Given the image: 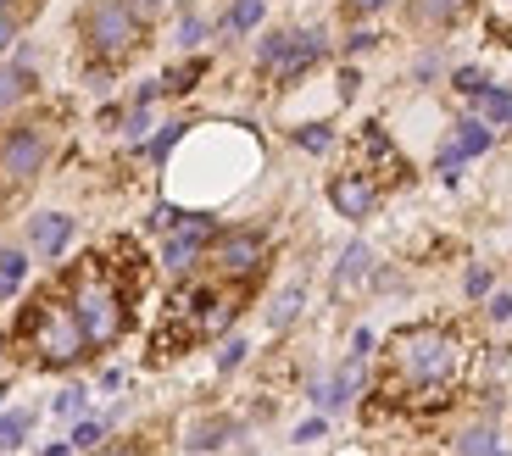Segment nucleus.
<instances>
[{
    "instance_id": "obj_32",
    "label": "nucleus",
    "mask_w": 512,
    "mask_h": 456,
    "mask_svg": "<svg viewBox=\"0 0 512 456\" xmlns=\"http://www.w3.org/2000/svg\"><path fill=\"white\" fill-rule=\"evenodd\" d=\"M245 351H251V345H245L240 334H229V340H223V351H218V373H234L245 362Z\"/></svg>"
},
{
    "instance_id": "obj_7",
    "label": "nucleus",
    "mask_w": 512,
    "mask_h": 456,
    "mask_svg": "<svg viewBox=\"0 0 512 456\" xmlns=\"http://www.w3.org/2000/svg\"><path fill=\"white\" fill-rule=\"evenodd\" d=\"M206 262L218 267V279H256L268 267V234L262 228H223L206 245Z\"/></svg>"
},
{
    "instance_id": "obj_21",
    "label": "nucleus",
    "mask_w": 512,
    "mask_h": 456,
    "mask_svg": "<svg viewBox=\"0 0 512 456\" xmlns=\"http://www.w3.org/2000/svg\"><path fill=\"white\" fill-rule=\"evenodd\" d=\"M34 429V412H0V451H17Z\"/></svg>"
},
{
    "instance_id": "obj_13",
    "label": "nucleus",
    "mask_w": 512,
    "mask_h": 456,
    "mask_svg": "<svg viewBox=\"0 0 512 456\" xmlns=\"http://www.w3.org/2000/svg\"><path fill=\"white\" fill-rule=\"evenodd\" d=\"M195 306H201V312H195L190 329L201 334V340H212V334H223L234 323V301H229V295H206V301H195Z\"/></svg>"
},
{
    "instance_id": "obj_20",
    "label": "nucleus",
    "mask_w": 512,
    "mask_h": 456,
    "mask_svg": "<svg viewBox=\"0 0 512 456\" xmlns=\"http://www.w3.org/2000/svg\"><path fill=\"white\" fill-rule=\"evenodd\" d=\"M206 34H212V28H206V17L179 12V28H173V45H179V51H201V45H206Z\"/></svg>"
},
{
    "instance_id": "obj_42",
    "label": "nucleus",
    "mask_w": 512,
    "mask_h": 456,
    "mask_svg": "<svg viewBox=\"0 0 512 456\" xmlns=\"http://www.w3.org/2000/svg\"><path fill=\"white\" fill-rule=\"evenodd\" d=\"M156 6H162V0H134V12H140V17H151Z\"/></svg>"
},
{
    "instance_id": "obj_24",
    "label": "nucleus",
    "mask_w": 512,
    "mask_h": 456,
    "mask_svg": "<svg viewBox=\"0 0 512 456\" xmlns=\"http://www.w3.org/2000/svg\"><path fill=\"white\" fill-rule=\"evenodd\" d=\"M184 134H190V123H162V134H151V140H145V156H151V162H167V156H173V145H179Z\"/></svg>"
},
{
    "instance_id": "obj_33",
    "label": "nucleus",
    "mask_w": 512,
    "mask_h": 456,
    "mask_svg": "<svg viewBox=\"0 0 512 456\" xmlns=\"http://www.w3.org/2000/svg\"><path fill=\"white\" fill-rule=\"evenodd\" d=\"M329 434V412H318V418H307L301 429H295V445H312V440H323Z\"/></svg>"
},
{
    "instance_id": "obj_47",
    "label": "nucleus",
    "mask_w": 512,
    "mask_h": 456,
    "mask_svg": "<svg viewBox=\"0 0 512 456\" xmlns=\"http://www.w3.org/2000/svg\"><path fill=\"white\" fill-rule=\"evenodd\" d=\"M496 456H501V451H496Z\"/></svg>"
},
{
    "instance_id": "obj_3",
    "label": "nucleus",
    "mask_w": 512,
    "mask_h": 456,
    "mask_svg": "<svg viewBox=\"0 0 512 456\" xmlns=\"http://www.w3.org/2000/svg\"><path fill=\"white\" fill-rule=\"evenodd\" d=\"M73 312H78V329H84V340H90V351H106V345L123 340L128 329V306H123V290H117L112 279H106L101 267H90V273H78L73 284Z\"/></svg>"
},
{
    "instance_id": "obj_44",
    "label": "nucleus",
    "mask_w": 512,
    "mask_h": 456,
    "mask_svg": "<svg viewBox=\"0 0 512 456\" xmlns=\"http://www.w3.org/2000/svg\"><path fill=\"white\" fill-rule=\"evenodd\" d=\"M6 6H17V0H0V12H6Z\"/></svg>"
},
{
    "instance_id": "obj_40",
    "label": "nucleus",
    "mask_w": 512,
    "mask_h": 456,
    "mask_svg": "<svg viewBox=\"0 0 512 456\" xmlns=\"http://www.w3.org/2000/svg\"><path fill=\"white\" fill-rule=\"evenodd\" d=\"M351 356H373V329H357V340H351Z\"/></svg>"
},
{
    "instance_id": "obj_11",
    "label": "nucleus",
    "mask_w": 512,
    "mask_h": 456,
    "mask_svg": "<svg viewBox=\"0 0 512 456\" xmlns=\"http://www.w3.org/2000/svg\"><path fill=\"white\" fill-rule=\"evenodd\" d=\"M368 279H373V251L362 240H351L346 251H340V262H334V284H329V290L340 295V301H351Z\"/></svg>"
},
{
    "instance_id": "obj_28",
    "label": "nucleus",
    "mask_w": 512,
    "mask_h": 456,
    "mask_svg": "<svg viewBox=\"0 0 512 456\" xmlns=\"http://www.w3.org/2000/svg\"><path fill=\"white\" fill-rule=\"evenodd\" d=\"M485 67H457V73H451V89H457L462 101H474V95H485Z\"/></svg>"
},
{
    "instance_id": "obj_16",
    "label": "nucleus",
    "mask_w": 512,
    "mask_h": 456,
    "mask_svg": "<svg viewBox=\"0 0 512 456\" xmlns=\"http://www.w3.org/2000/svg\"><path fill=\"white\" fill-rule=\"evenodd\" d=\"M474 106L479 112L474 117H485L490 128H512V89H496V84H485V95H474Z\"/></svg>"
},
{
    "instance_id": "obj_46",
    "label": "nucleus",
    "mask_w": 512,
    "mask_h": 456,
    "mask_svg": "<svg viewBox=\"0 0 512 456\" xmlns=\"http://www.w3.org/2000/svg\"><path fill=\"white\" fill-rule=\"evenodd\" d=\"M501 6H512V0H501Z\"/></svg>"
},
{
    "instance_id": "obj_22",
    "label": "nucleus",
    "mask_w": 512,
    "mask_h": 456,
    "mask_svg": "<svg viewBox=\"0 0 512 456\" xmlns=\"http://www.w3.org/2000/svg\"><path fill=\"white\" fill-rule=\"evenodd\" d=\"M151 106H140V101H134V106H128V112H123V140L128 145H140V151H145V140H151Z\"/></svg>"
},
{
    "instance_id": "obj_10",
    "label": "nucleus",
    "mask_w": 512,
    "mask_h": 456,
    "mask_svg": "<svg viewBox=\"0 0 512 456\" xmlns=\"http://www.w3.org/2000/svg\"><path fill=\"white\" fill-rule=\"evenodd\" d=\"M329 206L340 217H351V223H362V217L379 212V184H373L368 173H357V167H351V173H334L329 178Z\"/></svg>"
},
{
    "instance_id": "obj_18",
    "label": "nucleus",
    "mask_w": 512,
    "mask_h": 456,
    "mask_svg": "<svg viewBox=\"0 0 512 456\" xmlns=\"http://www.w3.org/2000/svg\"><path fill=\"white\" fill-rule=\"evenodd\" d=\"M262 17H268V0H229V12H223V34H251Z\"/></svg>"
},
{
    "instance_id": "obj_17",
    "label": "nucleus",
    "mask_w": 512,
    "mask_h": 456,
    "mask_svg": "<svg viewBox=\"0 0 512 456\" xmlns=\"http://www.w3.org/2000/svg\"><path fill=\"white\" fill-rule=\"evenodd\" d=\"M301 306H307V290H301V284H290V290H279L273 295V306H268V329H290L295 317H301Z\"/></svg>"
},
{
    "instance_id": "obj_25",
    "label": "nucleus",
    "mask_w": 512,
    "mask_h": 456,
    "mask_svg": "<svg viewBox=\"0 0 512 456\" xmlns=\"http://www.w3.org/2000/svg\"><path fill=\"white\" fill-rule=\"evenodd\" d=\"M201 73H206V62H201V56H190L184 67H173V73L162 78V95H190L195 78H201Z\"/></svg>"
},
{
    "instance_id": "obj_8",
    "label": "nucleus",
    "mask_w": 512,
    "mask_h": 456,
    "mask_svg": "<svg viewBox=\"0 0 512 456\" xmlns=\"http://www.w3.org/2000/svg\"><path fill=\"white\" fill-rule=\"evenodd\" d=\"M223 228L218 217H206V212H179V223L162 234V267L167 273H195V262H206V245L218 240Z\"/></svg>"
},
{
    "instance_id": "obj_43",
    "label": "nucleus",
    "mask_w": 512,
    "mask_h": 456,
    "mask_svg": "<svg viewBox=\"0 0 512 456\" xmlns=\"http://www.w3.org/2000/svg\"><path fill=\"white\" fill-rule=\"evenodd\" d=\"M45 456H73V445H45Z\"/></svg>"
},
{
    "instance_id": "obj_29",
    "label": "nucleus",
    "mask_w": 512,
    "mask_h": 456,
    "mask_svg": "<svg viewBox=\"0 0 512 456\" xmlns=\"http://www.w3.org/2000/svg\"><path fill=\"white\" fill-rule=\"evenodd\" d=\"M84 406H90V390H62V395H56V401H51V412H56V418H84Z\"/></svg>"
},
{
    "instance_id": "obj_4",
    "label": "nucleus",
    "mask_w": 512,
    "mask_h": 456,
    "mask_svg": "<svg viewBox=\"0 0 512 456\" xmlns=\"http://www.w3.org/2000/svg\"><path fill=\"white\" fill-rule=\"evenodd\" d=\"M28 334H34L39 368H78V362L90 356V340H84V329H78L73 301H45V295H39Z\"/></svg>"
},
{
    "instance_id": "obj_34",
    "label": "nucleus",
    "mask_w": 512,
    "mask_h": 456,
    "mask_svg": "<svg viewBox=\"0 0 512 456\" xmlns=\"http://www.w3.org/2000/svg\"><path fill=\"white\" fill-rule=\"evenodd\" d=\"M84 456H145V445H134V440H106V445H95V451H84Z\"/></svg>"
},
{
    "instance_id": "obj_37",
    "label": "nucleus",
    "mask_w": 512,
    "mask_h": 456,
    "mask_svg": "<svg viewBox=\"0 0 512 456\" xmlns=\"http://www.w3.org/2000/svg\"><path fill=\"white\" fill-rule=\"evenodd\" d=\"M173 223H179V206H156V212H151V228H156V234H167V228H173Z\"/></svg>"
},
{
    "instance_id": "obj_12",
    "label": "nucleus",
    "mask_w": 512,
    "mask_h": 456,
    "mask_svg": "<svg viewBox=\"0 0 512 456\" xmlns=\"http://www.w3.org/2000/svg\"><path fill=\"white\" fill-rule=\"evenodd\" d=\"M28 245H34L45 262L62 256L67 245H73V217H67V212H39L34 223H28Z\"/></svg>"
},
{
    "instance_id": "obj_30",
    "label": "nucleus",
    "mask_w": 512,
    "mask_h": 456,
    "mask_svg": "<svg viewBox=\"0 0 512 456\" xmlns=\"http://www.w3.org/2000/svg\"><path fill=\"white\" fill-rule=\"evenodd\" d=\"M17 34H23V12H17V6H6V12H0V56L17 45Z\"/></svg>"
},
{
    "instance_id": "obj_27",
    "label": "nucleus",
    "mask_w": 512,
    "mask_h": 456,
    "mask_svg": "<svg viewBox=\"0 0 512 456\" xmlns=\"http://www.w3.org/2000/svg\"><path fill=\"white\" fill-rule=\"evenodd\" d=\"M23 273H28V256L23 251H0V301L23 284Z\"/></svg>"
},
{
    "instance_id": "obj_14",
    "label": "nucleus",
    "mask_w": 512,
    "mask_h": 456,
    "mask_svg": "<svg viewBox=\"0 0 512 456\" xmlns=\"http://www.w3.org/2000/svg\"><path fill=\"white\" fill-rule=\"evenodd\" d=\"M407 17L418 28H451L462 17V0H407Z\"/></svg>"
},
{
    "instance_id": "obj_2",
    "label": "nucleus",
    "mask_w": 512,
    "mask_h": 456,
    "mask_svg": "<svg viewBox=\"0 0 512 456\" xmlns=\"http://www.w3.org/2000/svg\"><path fill=\"white\" fill-rule=\"evenodd\" d=\"M78 34L90 45L95 62H123L145 45V17L134 12V0H90L84 12H78Z\"/></svg>"
},
{
    "instance_id": "obj_1",
    "label": "nucleus",
    "mask_w": 512,
    "mask_h": 456,
    "mask_svg": "<svg viewBox=\"0 0 512 456\" xmlns=\"http://www.w3.org/2000/svg\"><path fill=\"white\" fill-rule=\"evenodd\" d=\"M390 368L396 379L407 384L412 395L418 390H446L451 379L462 373V340L440 323H418V329H401L390 340Z\"/></svg>"
},
{
    "instance_id": "obj_39",
    "label": "nucleus",
    "mask_w": 512,
    "mask_h": 456,
    "mask_svg": "<svg viewBox=\"0 0 512 456\" xmlns=\"http://www.w3.org/2000/svg\"><path fill=\"white\" fill-rule=\"evenodd\" d=\"M384 6H390V0H346L351 17H373V12H384Z\"/></svg>"
},
{
    "instance_id": "obj_45",
    "label": "nucleus",
    "mask_w": 512,
    "mask_h": 456,
    "mask_svg": "<svg viewBox=\"0 0 512 456\" xmlns=\"http://www.w3.org/2000/svg\"><path fill=\"white\" fill-rule=\"evenodd\" d=\"M6 395H12V390H6V384H0V401H6Z\"/></svg>"
},
{
    "instance_id": "obj_5",
    "label": "nucleus",
    "mask_w": 512,
    "mask_h": 456,
    "mask_svg": "<svg viewBox=\"0 0 512 456\" xmlns=\"http://www.w3.org/2000/svg\"><path fill=\"white\" fill-rule=\"evenodd\" d=\"M323 34L318 28H273L262 45H256V67L273 78V84H295L301 73H312V67L323 62Z\"/></svg>"
},
{
    "instance_id": "obj_23",
    "label": "nucleus",
    "mask_w": 512,
    "mask_h": 456,
    "mask_svg": "<svg viewBox=\"0 0 512 456\" xmlns=\"http://www.w3.org/2000/svg\"><path fill=\"white\" fill-rule=\"evenodd\" d=\"M295 145H301V151H312V156H329V145H334V128L329 123H301L290 134Z\"/></svg>"
},
{
    "instance_id": "obj_41",
    "label": "nucleus",
    "mask_w": 512,
    "mask_h": 456,
    "mask_svg": "<svg viewBox=\"0 0 512 456\" xmlns=\"http://www.w3.org/2000/svg\"><path fill=\"white\" fill-rule=\"evenodd\" d=\"M357 84H362V78H357V67H346V73H340V95L351 101V95H357Z\"/></svg>"
},
{
    "instance_id": "obj_35",
    "label": "nucleus",
    "mask_w": 512,
    "mask_h": 456,
    "mask_svg": "<svg viewBox=\"0 0 512 456\" xmlns=\"http://www.w3.org/2000/svg\"><path fill=\"white\" fill-rule=\"evenodd\" d=\"M379 45V34L373 28H351V39H346V56H362V51H373Z\"/></svg>"
},
{
    "instance_id": "obj_36",
    "label": "nucleus",
    "mask_w": 512,
    "mask_h": 456,
    "mask_svg": "<svg viewBox=\"0 0 512 456\" xmlns=\"http://www.w3.org/2000/svg\"><path fill=\"white\" fill-rule=\"evenodd\" d=\"M462 290L474 295V301H479V295H490V267H468V279H462Z\"/></svg>"
},
{
    "instance_id": "obj_38",
    "label": "nucleus",
    "mask_w": 512,
    "mask_h": 456,
    "mask_svg": "<svg viewBox=\"0 0 512 456\" xmlns=\"http://www.w3.org/2000/svg\"><path fill=\"white\" fill-rule=\"evenodd\" d=\"M490 317H496V323H507V317H512V290H496V295H490Z\"/></svg>"
},
{
    "instance_id": "obj_6",
    "label": "nucleus",
    "mask_w": 512,
    "mask_h": 456,
    "mask_svg": "<svg viewBox=\"0 0 512 456\" xmlns=\"http://www.w3.org/2000/svg\"><path fill=\"white\" fill-rule=\"evenodd\" d=\"M45 162H51V128L45 123H17L0 134V178L6 184H34L39 173H45Z\"/></svg>"
},
{
    "instance_id": "obj_31",
    "label": "nucleus",
    "mask_w": 512,
    "mask_h": 456,
    "mask_svg": "<svg viewBox=\"0 0 512 456\" xmlns=\"http://www.w3.org/2000/svg\"><path fill=\"white\" fill-rule=\"evenodd\" d=\"M462 456H496V429H474V434H462Z\"/></svg>"
},
{
    "instance_id": "obj_15",
    "label": "nucleus",
    "mask_w": 512,
    "mask_h": 456,
    "mask_svg": "<svg viewBox=\"0 0 512 456\" xmlns=\"http://www.w3.org/2000/svg\"><path fill=\"white\" fill-rule=\"evenodd\" d=\"M234 434H240L234 418H201V423H190V451H218L223 440H234Z\"/></svg>"
},
{
    "instance_id": "obj_26",
    "label": "nucleus",
    "mask_w": 512,
    "mask_h": 456,
    "mask_svg": "<svg viewBox=\"0 0 512 456\" xmlns=\"http://www.w3.org/2000/svg\"><path fill=\"white\" fill-rule=\"evenodd\" d=\"M67 445H73V451H95V445H106V418H78L73 434H67Z\"/></svg>"
},
{
    "instance_id": "obj_19",
    "label": "nucleus",
    "mask_w": 512,
    "mask_h": 456,
    "mask_svg": "<svg viewBox=\"0 0 512 456\" xmlns=\"http://www.w3.org/2000/svg\"><path fill=\"white\" fill-rule=\"evenodd\" d=\"M28 89H34V73H28V67H0V112L12 101H23Z\"/></svg>"
},
{
    "instance_id": "obj_9",
    "label": "nucleus",
    "mask_w": 512,
    "mask_h": 456,
    "mask_svg": "<svg viewBox=\"0 0 512 456\" xmlns=\"http://www.w3.org/2000/svg\"><path fill=\"white\" fill-rule=\"evenodd\" d=\"M490 145H496V128H490L485 117H462V123L451 128V140L440 145V156H435V173L451 184V178H457V167H462V162H474V156H485Z\"/></svg>"
}]
</instances>
